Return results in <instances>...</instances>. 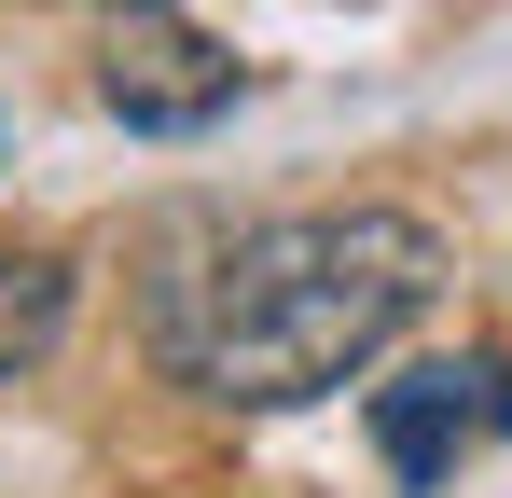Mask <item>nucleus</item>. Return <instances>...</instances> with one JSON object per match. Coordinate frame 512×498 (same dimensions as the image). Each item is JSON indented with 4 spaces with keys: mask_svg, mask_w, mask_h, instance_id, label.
Here are the masks:
<instances>
[{
    "mask_svg": "<svg viewBox=\"0 0 512 498\" xmlns=\"http://www.w3.org/2000/svg\"><path fill=\"white\" fill-rule=\"evenodd\" d=\"M70 332V263L56 249H0V388H28Z\"/></svg>",
    "mask_w": 512,
    "mask_h": 498,
    "instance_id": "nucleus-4",
    "label": "nucleus"
},
{
    "mask_svg": "<svg viewBox=\"0 0 512 498\" xmlns=\"http://www.w3.org/2000/svg\"><path fill=\"white\" fill-rule=\"evenodd\" d=\"M111 14H153V0H111Z\"/></svg>",
    "mask_w": 512,
    "mask_h": 498,
    "instance_id": "nucleus-5",
    "label": "nucleus"
},
{
    "mask_svg": "<svg viewBox=\"0 0 512 498\" xmlns=\"http://www.w3.org/2000/svg\"><path fill=\"white\" fill-rule=\"evenodd\" d=\"M471 388H485L471 360H416L402 388H374V443H388V471H402V485H443V457L499 415V402H471Z\"/></svg>",
    "mask_w": 512,
    "mask_h": 498,
    "instance_id": "nucleus-3",
    "label": "nucleus"
},
{
    "mask_svg": "<svg viewBox=\"0 0 512 498\" xmlns=\"http://www.w3.org/2000/svg\"><path fill=\"white\" fill-rule=\"evenodd\" d=\"M97 97H111L139 139H194V125H222V111L250 97V70H236V42L180 28V0H153V14H125V28H111Z\"/></svg>",
    "mask_w": 512,
    "mask_h": 498,
    "instance_id": "nucleus-2",
    "label": "nucleus"
},
{
    "mask_svg": "<svg viewBox=\"0 0 512 498\" xmlns=\"http://www.w3.org/2000/svg\"><path fill=\"white\" fill-rule=\"evenodd\" d=\"M429 291H443V236L416 208H291L153 291V360L222 415H291L374 374Z\"/></svg>",
    "mask_w": 512,
    "mask_h": 498,
    "instance_id": "nucleus-1",
    "label": "nucleus"
}]
</instances>
